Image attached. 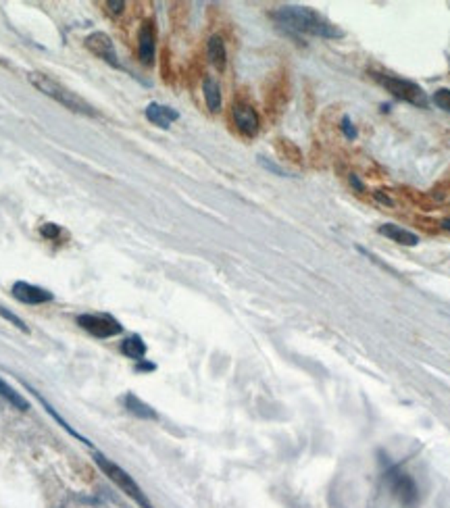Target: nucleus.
Instances as JSON below:
<instances>
[{"label":"nucleus","instance_id":"1","mask_svg":"<svg viewBox=\"0 0 450 508\" xmlns=\"http://www.w3.org/2000/svg\"><path fill=\"white\" fill-rule=\"evenodd\" d=\"M271 19L294 33H309V35H317V38H326V40H338L344 38V31L334 25L330 19H326L323 15H319L317 10L309 8V6H282L278 10L271 13Z\"/></svg>","mask_w":450,"mask_h":508},{"label":"nucleus","instance_id":"2","mask_svg":"<svg viewBox=\"0 0 450 508\" xmlns=\"http://www.w3.org/2000/svg\"><path fill=\"white\" fill-rule=\"evenodd\" d=\"M27 79H29V83H31L35 90H40L44 96L56 100L58 104H63V106L69 108L71 113H79V115H88V117H94V115H96V110L92 108V104H88L81 96H77V94L71 92L69 88L61 85V83H58L56 79H52L50 75H46V73H42V71H31V73L27 75Z\"/></svg>","mask_w":450,"mask_h":508},{"label":"nucleus","instance_id":"3","mask_svg":"<svg viewBox=\"0 0 450 508\" xmlns=\"http://www.w3.org/2000/svg\"><path fill=\"white\" fill-rule=\"evenodd\" d=\"M371 77L382 88H386V92H390L396 100H403V102L419 106V108H428L430 106V98H428L426 90L419 83H415L411 79H405V77L390 75V73H380V71H373Z\"/></svg>","mask_w":450,"mask_h":508},{"label":"nucleus","instance_id":"4","mask_svg":"<svg viewBox=\"0 0 450 508\" xmlns=\"http://www.w3.org/2000/svg\"><path fill=\"white\" fill-rule=\"evenodd\" d=\"M94 461H96V465L102 469V473L125 494V496H129L131 500H136L138 505L142 508H152V505L148 502V498L144 496V492L140 490V486L119 467V465H115L113 461H109V459H104L102 454H96L94 457Z\"/></svg>","mask_w":450,"mask_h":508},{"label":"nucleus","instance_id":"5","mask_svg":"<svg viewBox=\"0 0 450 508\" xmlns=\"http://www.w3.org/2000/svg\"><path fill=\"white\" fill-rule=\"evenodd\" d=\"M384 480L386 484L390 486L392 494L399 498V502L405 508H417L419 505V488L415 484V480L403 471L399 465H390L386 471H384Z\"/></svg>","mask_w":450,"mask_h":508},{"label":"nucleus","instance_id":"6","mask_svg":"<svg viewBox=\"0 0 450 508\" xmlns=\"http://www.w3.org/2000/svg\"><path fill=\"white\" fill-rule=\"evenodd\" d=\"M77 325L83 327L86 331H90L96 338H113L119 336L123 331L121 323L117 319H113L111 315H79L77 317Z\"/></svg>","mask_w":450,"mask_h":508},{"label":"nucleus","instance_id":"7","mask_svg":"<svg viewBox=\"0 0 450 508\" xmlns=\"http://www.w3.org/2000/svg\"><path fill=\"white\" fill-rule=\"evenodd\" d=\"M232 117H234V123L236 127L246 136V138H252L259 133L261 129V119H259V113L246 104V102H236L232 106Z\"/></svg>","mask_w":450,"mask_h":508},{"label":"nucleus","instance_id":"8","mask_svg":"<svg viewBox=\"0 0 450 508\" xmlns=\"http://www.w3.org/2000/svg\"><path fill=\"white\" fill-rule=\"evenodd\" d=\"M86 46H88V50H90L92 54H96V56L102 58L104 63H109V65H113V67H117V69L121 67L119 56H117V50H115V44H113V40H111L106 33L96 31V33L88 35V38H86Z\"/></svg>","mask_w":450,"mask_h":508},{"label":"nucleus","instance_id":"9","mask_svg":"<svg viewBox=\"0 0 450 508\" xmlns=\"http://www.w3.org/2000/svg\"><path fill=\"white\" fill-rule=\"evenodd\" d=\"M10 292L19 302H25V304H44V302H50L54 298L52 292H48L40 286L27 284V281H15Z\"/></svg>","mask_w":450,"mask_h":508},{"label":"nucleus","instance_id":"10","mask_svg":"<svg viewBox=\"0 0 450 508\" xmlns=\"http://www.w3.org/2000/svg\"><path fill=\"white\" fill-rule=\"evenodd\" d=\"M156 52V29L152 21H144L138 31V56L144 65H152Z\"/></svg>","mask_w":450,"mask_h":508},{"label":"nucleus","instance_id":"11","mask_svg":"<svg viewBox=\"0 0 450 508\" xmlns=\"http://www.w3.org/2000/svg\"><path fill=\"white\" fill-rule=\"evenodd\" d=\"M144 115H146V119H148L152 125L163 127V129H167L173 121L179 119V113H177L175 108H171V106H163V104H159V102H150V104L146 106Z\"/></svg>","mask_w":450,"mask_h":508},{"label":"nucleus","instance_id":"12","mask_svg":"<svg viewBox=\"0 0 450 508\" xmlns=\"http://www.w3.org/2000/svg\"><path fill=\"white\" fill-rule=\"evenodd\" d=\"M378 233L380 236H386L388 240L396 242V244H403V246H417L419 244V236L401 227V225H394V223H384L378 227Z\"/></svg>","mask_w":450,"mask_h":508},{"label":"nucleus","instance_id":"13","mask_svg":"<svg viewBox=\"0 0 450 508\" xmlns=\"http://www.w3.org/2000/svg\"><path fill=\"white\" fill-rule=\"evenodd\" d=\"M207 54L209 60L213 63V67H217L219 71L225 69L227 65V50H225V42L221 40V35H211L207 42Z\"/></svg>","mask_w":450,"mask_h":508},{"label":"nucleus","instance_id":"14","mask_svg":"<svg viewBox=\"0 0 450 508\" xmlns=\"http://www.w3.org/2000/svg\"><path fill=\"white\" fill-rule=\"evenodd\" d=\"M202 94H204V100H207V106H209L211 113L221 110V88H219V81L215 77H211V75L204 77Z\"/></svg>","mask_w":450,"mask_h":508},{"label":"nucleus","instance_id":"15","mask_svg":"<svg viewBox=\"0 0 450 508\" xmlns=\"http://www.w3.org/2000/svg\"><path fill=\"white\" fill-rule=\"evenodd\" d=\"M121 352H123L127 359L144 361V357H146V344L142 342L140 336H129V338L121 344Z\"/></svg>","mask_w":450,"mask_h":508},{"label":"nucleus","instance_id":"16","mask_svg":"<svg viewBox=\"0 0 450 508\" xmlns=\"http://www.w3.org/2000/svg\"><path fill=\"white\" fill-rule=\"evenodd\" d=\"M125 407H127V411H129L131 415H136V417H140V419H156V413H154L148 404H144L140 398H136L134 394H127V396H125Z\"/></svg>","mask_w":450,"mask_h":508},{"label":"nucleus","instance_id":"17","mask_svg":"<svg viewBox=\"0 0 450 508\" xmlns=\"http://www.w3.org/2000/svg\"><path fill=\"white\" fill-rule=\"evenodd\" d=\"M0 396H2V398H6V400H8L13 407H17L19 411H27V402H25V400H23V398H21V396H19L15 390H10V388H8V386L2 382V379H0Z\"/></svg>","mask_w":450,"mask_h":508},{"label":"nucleus","instance_id":"18","mask_svg":"<svg viewBox=\"0 0 450 508\" xmlns=\"http://www.w3.org/2000/svg\"><path fill=\"white\" fill-rule=\"evenodd\" d=\"M432 102H434L438 108H442L444 113H449L450 115V90L449 88H440V90H436V92H434V96H432Z\"/></svg>","mask_w":450,"mask_h":508},{"label":"nucleus","instance_id":"19","mask_svg":"<svg viewBox=\"0 0 450 508\" xmlns=\"http://www.w3.org/2000/svg\"><path fill=\"white\" fill-rule=\"evenodd\" d=\"M340 129H342V133H344V138L346 140H357V127H355V123L351 121V117L348 115H344L342 117V121H340Z\"/></svg>","mask_w":450,"mask_h":508},{"label":"nucleus","instance_id":"20","mask_svg":"<svg viewBox=\"0 0 450 508\" xmlns=\"http://www.w3.org/2000/svg\"><path fill=\"white\" fill-rule=\"evenodd\" d=\"M42 236L44 238H48V240H58L61 236H63V229L61 227H56L54 223H46V225H42Z\"/></svg>","mask_w":450,"mask_h":508},{"label":"nucleus","instance_id":"21","mask_svg":"<svg viewBox=\"0 0 450 508\" xmlns=\"http://www.w3.org/2000/svg\"><path fill=\"white\" fill-rule=\"evenodd\" d=\"M0 315H2V317H4L6 321H10V323H15V325H17V327H19L21 331H27V327H25V323H23V321H21L19 317H15L13 313H8L6 309H2V306H0Z\"/></svg>","mask_w":450,"mask_h":508},{"label":"nucleus","instance_id":"22","mask_svg":"<svg viewBox=\"0 0 450 508\" xmlns=\"http://www.w3.org/2000/svg\"><path fill=\"white\" fill-rule=\"evenodd\" d=\"M106 6H109V10H111L113 15H119V13L123 10L125 2H123V0H115V2H106Z\"/></svg>","mask_w":450,"mask_h":508},{"label":"nucleus","instance_id":"23","mask_svg":"<svg viewBox=\"0 0 450 508\" xmlns=\"http://www.w3.org/2000/svg\"><path fill=\"white\" fill-rule=\"evenodd\" d=\"M373 196L380 200V202H384V204H388V206H392L394 202H392V198L388 196V194H382V190H378V192H373Z\"/></svg>","mask_w":450,"mask_h":508},{"label":"nucleus","instance_id":"24","mask_svg":"<svg viewBox=\"0 0 450 508\" xmlns=\"http://www.w3.org/2000/svg\"><path fill=\"white\" fill-rule=\"evenodd\" d=\"M351 183H353V186H355V188L359 190V192H365V186L361 183V179H359L357 175H351Z\"/></svg>","mask_w":450,"mask_h":508},{"label":"nucleus","instance_id":"25","mask_svg":"<svg viewBox=\"0 0 450 508\" xmlns=\"http://www.w3.org/2000/svg\"><path fill=\"white\" fill-rule=\"evenodd\" d=\"M440 227L447 229V231H450V219H442V221H440Z\"/></svg>","mask_w":450,"mask_h":508}]
</instances>
